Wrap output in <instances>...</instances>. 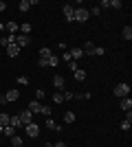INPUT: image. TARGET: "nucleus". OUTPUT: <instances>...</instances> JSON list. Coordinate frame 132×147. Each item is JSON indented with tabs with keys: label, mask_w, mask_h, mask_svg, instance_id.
I'll list each match as a JSON object with an SVG mask.
<instances>
[{
	"label": "nucleus",
	"mask_w": 132,
	"mask_h": 147,
	"mask_svg": "<svg viewBox=\"0 0 132 147\" xmlns=\"http://www.w3.org/2000/svg\"><path fill=\"white\" fill-rule=\"evenodd\" d=\"M9 125H11V127H16V129H18V127H22V123H20V119H18V117H11Z\"/></svg>",
	"instance_id": "26"
},
{
	"label": "nucleus",
	"mask_w": 132,
	"mask_h": 147,
	"mask_svg": "<svg viewBox=\"0 0 132 147\" xmlns=\"http://www.w3.org/2000/svg\"><path fill=\"white\" fill-rule=\"evenodd\" d=\"M68 68H70V70H73V73H75V70H77V68H79V66H77V61L73 59V61H68Z\"/></svg>",
	"instance_id": "35"
},
{
	"label": "nucleus",
	"mask_w": 132,
	"mask_h": 147,
	"mask_svg": "<svg viewBox=\"0 0 132 147\" xmlns=\"http://www.w3.org/2000/svg\"><path fill=\"white\" fill-rule=\"evenodd\" d=\"M53 103H64V94L62 92H55V94H53Z\"/></svg>",
	"instance_id": "28"
},
{
	"label": "nucleus",
	"mask_w": 132,
	"mask_h": 147,
	"mask_svg": "<svg viewBox=\"0 0 132 147\" xmlns=\"http://www.w3.org/2000/svg\"><path fill=\"white\" fill-rule=\"evenodd\" d=\"M18 119H20V123H22V125H29V123H33V114L29 110H22L18 114Z\"/></svg>",
	"instance_id": "6"
},
{
	"label": "nucleus",
	"mask_w": 132,
	"mask_h": 147,
	"mask_svg": "<svg viewBox=\"0 0 132 147\" xmlns=\"http://www.w3.org/2000/svg\"><path fill=\"white\" fill-rule=\"evenodd\" d=\"M16 44H18L20 49L29 46V44H31V35H22V33H18V35H16Z\"/></svg>",
	"instance_id": "4"
},
{
	"label": "nucleus",
	"mask_w": 132,
	"mask_h": 147,
	"mask_svg": "<svg viewBox=\"0 0 132 147\" xmlns=\"http://www.w3.org/2000/svg\"><path fill=\"white\" fill-rule=\"evenodd\" d=\"M0 31L5 33V31H7V24H2V22H0Z\"/></svg>",
	"instance_id": "40"
},
{
	"label": "nucleus",
	"mask_w": 132,
	"mask_h": 147,
	"mask_svg": "<svg viewBox=\"0 0 132 147\" xmlns=\"http://www.w3.org/2000/svg\"><path fill=\"white\" fill-rule=\"evenodd\" d=\"M121 110H132V99L130 97H123V99H121Z\"/></svg>",
	"instance_id": "15"
},
{
	"label": "nucleus",
	"mask_w": 132,
	"mask_h": 147,
	"mask_svg": "<svg viewBox=\"0 0 132 147\" xmlns=\"http://www.w3.org/2000/svg\"><path fill=\"white\" fill-rule=\"evenodd\" d=\"M123 40H126V42H130V40H132V26L130 24L123 29Z\"/></svg>",
	"instance_id": "22"
},
{
	"label": "nucleus",
	"mask_w": 132,
	"mask_h": 147,
	"mask_svg": "<svg viewBox=\"0 0 132 147\" xmlns=\"http://www.w3.org/2000/svg\"><path fill=\"white\" fill-rule=\"evenodd\" d=\"M93 55H97V57L106 55V49H104V46H95V53H93Z\"/></svg>",
	"instance_id": "30"
},
{
	"label": "nucleus",
	"mask_w": 132,
	"mask_h": 147,
	"mask_svg": "<svg viewBox=\"0 0 132 147\" xmlns=\"http://www.w3.org/2000/svg\"><path fill=\"white\" fill-rule=\"evenodd\" d=\"M53 147H66V143H64V141H57V143H55Z\"/></svg>",
	"instance_id": "38"
},
{
	"label": "nucleus",
	"mask_w": 132,
	"mask_h": 147,
	"mask_svg": "<svg viewBox=\"0 0 132 147\" xmlns=\"http://www.w3.org/2000/svg\"><path fill=\"white\" fill-rule=\"evenodd\" d=\"M51 112H53V110H51V105H42V114H44L46 119L51 117Z\"/></svg>",
	"instance_id": "32"
},
{
	"label": "nucleus",
	"mask_w": 132,
	"mask_h": 147,
	"mask_svg": "<svg viewBox=\"0 0 132 147\" xmlns=\"http://www.w3.org/2000/svg\"><path fill=\"white\" fill-rule=\"evenodd\" d=\"M26 127V134L31 136V138H35V136L40 134V125H35V123H29V125H24Z\"/></svg>",
	"instance_id": "8"
},
{
	"label": "nucleus",
	"mask_w": 132,
	"mask_h": 147,
	"mask_svg": "<svg viewBox=\"0 0 132 147\" xmlns=\"http://www.w3.org/2000/svg\"><path fill=\"white\" fill-rule=\"evenodd\" d=\"M53 86H55V90H64V86H66V81H64V77H60V75H55L53 77Z\"/></svg>",
	"instance_id": "10"
},
{
	"label": "nucleus",
	"mask_w": 132,
	"mask_h": 147,
	"mask_svg": "<svg viewBox=\"0 0 132 147\" xmlns=\"http://www.w3.org/2000/svg\"><path fill=\"white\" fill-rule=\"evenodd\" d=\"M7 33H9V35H18L20 33V24L18 22H7Z\"/></svg>",
	"instance_id": "9"
},
{
	"label": "nucleus",
	"mask_w": 132,
	"mask_h": 147,
	"mask_svg": "<svg viewBox=\"0 0 132 147\" xmlns=\"http://www.w3.org/2000/svg\"><path fill=\"white\" fill-rule=\"evenodd\" d=\"M62 59H64V61H73V57H70V53H68V51H64V55H62Z\"/></svg>",
	"instance_id": "36"
},
{
	"label": "nucleus",
	"mask_w": 132,
	"mask_h": 147,
	"mask_svg": "<svg viewBox=\"0 0 132 147\" xmlns=\"http://www.w3.org/2000/svg\"><path fill=\"white\" fill-rule=\"evenodd\" d=\"M108 7H110V9H121V7H123V2H121V0H110V2H108Z\"/></svg>",
	"instance_id": "25"
},
{
	"label": "nucleus",
	"mask_w": 132,
	"mask_h": 147,
	"mask_svg": "<svg viewBox=\"0 0 132 147\" xmlns=\"http://www.w3.org/2000/svg\"><path fill=\"white\" fill-rule=\"evenodd\" d=\"M44 147H53V143H44Z\"/></svg>",
	"instance_id": "42"
},
{
	"label": "nucleus",
	"mask_w": 132,
	"mask_h": 147,
	"mask_svg": "<svg viewBox=\"0 0 132 147\" xmlns=\"http://www.w3.org/2000/svg\"><path fill=\"white\" fill-rule=\"evenodd\" d=\"M20 33H22V35H31V24H29V22H22V26H20Z\"/></svg>",
	"instance_id": "19"
},
{
	"label": "nucleus",
	"mask_w": 132,
	"mask_h": 147,
	"mask_svg": "<svg viewBox=\"0 0 132 147\" xmlns=\"http://www.w3.org/2000/svg\"><path fill=\"white\" fill-rule=\"evenodd\" d=\"M9 121H11V117H9L7 112H0V125L5 127V125H9Z\"/></svg>",
	"instance_id": "20"
},
{
	"label": "nucleus",
	"mask_w": 132,
	"mask_h": 147,
	"mask_svg": "<svg viewBox=\"0 0 132 147\" xmlns=\"http://www.w3.org/2000/svg\"><path fill=\"white\" fill-rule=\"evenodd\" d=\"M68 53H70V57H73L75 61H77V59H82V57H84V51H82V49H77V46H75V49H70Z\"/></svg>",
	"instance_id": "13"
},
{
	"label": "nucleus",
	"mask_w": 132,
	"mask_h": 147,
	"mask_svg": "<svg viewBox=\"0 0 132 147\" xmlns=\"http://www.w3.org/2000/svg\"><path fill=\"white\" fill-rule=\"evenodd\" d=\"M2 11H7V2H0V13Z\"/></svg>",
	"instance_id": "39"
},
{
	"label": "nucleus",
	"mask_w": 132,
	"mask_h": 147,
	"mask_svg": "<svg viewBox=\"0 0 132 147\" xmlns=\"http://www.w3.org/2000/svg\"><path fill=\"white\" fill-rule=\"evenodd\" d=\"M64 123H75V112H66V114H64Z\"/></svg>",
	"instance_id": "23"
},
{
	"label": "nucleus",
	"mask_w": 132,
	"mask_h": 147,
	"mask_svg": "<svg viewBox=\"0 0 132 147\" xmlns=\"http://www.w3.org/2000/svg\"><path fill=\"white\" fill-rule=\"evenodd\" d=\"M114 94H117V97H128V94H130V84H117V86H114Z\"/></svg>",
	"instance_id": "2"
},
{
	"label": "nucleus",
	"mask_w": 132,
	"mask_h": 147,
	"mask_svg": "<svg viewBox=\"0 0 132 147\" xmlns=\"http://www.w3.org/2000/svg\"><path fill=\"white\" fill-rule=\"evenodd\" d=\"M46 61H49V66H51V68H55L57 64H60V57H57V55H51Z\"/></svg>",
	"instance_id": "24"
},
{
	"label": "nucleus",
	"mask_w": 132,
	"mask_h": 147,
	"mask_svg": "<svg viewBox=\"0 0 132 147\" xmlns=\"http://www.w3.org/2000/svg\"><path fill=\"white\" fill-rule=\"evenodd\" d=\"M62 11H64V18L68 20V22H75V7L73 5H64Z\"/></svg>",
	"instance_id": "3"
},
{
	"label": "nucleus",
	"mask_w": 132,
	"mask_h": 147,
	"mask_svg": "<svg viewBox=\"0 0 132 147\" xmlns=\"http://www.w3.org/2000/svg\"><path fill=\"white\" fill-rule=\"evenodd\" d=\"M44 97H46V92H44L42 88H38V90H35V101H42Z\"/></svg>",
	"instance_id": "29"
},
{
	"label": "nucleus",
	"mask_w": 132,
	"mask_h": 147,
	"mask_svg": "<svg viewBox=\"0 0 132 147\" xmlns=\"http://www.w3.org/2000/svg\"><path fill=\"white\" fill-rule=\"evenodd\" d=\"M18 86H26V84H29V77H24V75H22V77H18Z\"/></svg>",
	"instance_id": "31"
},
{
	"label": "nucleus",
	"mask_w": 132,
	"mask_h": 147,
	"mask_svg": "<svg viewBox=\"0 0 132 147\" xmlns=\"http://www.w3.org/2000/svg\"><path fill=\"white\" fill-rule=\"evenodd\" d=\"M2 97H5V101H7V103H13V101H18V99H20V92L16 90V88H11V90H9V92H5Z\"/></svg>",
	"instance_id": "5"
},
{
	"label": "nucleus",
	"mask_w": 132,
	"mask_h": 147,
	"mask_svg": "<svg viewBox=\"0 0 132 147\" xmlns=\"http://www.w3.org/2000/svg\"><path fill=\"white\" fill-rule=\"evenodd\" d=\"M11 145H13V147H22V138L13 134V136H11Z\"/></svg>",
	"instance_id": "27"
},
{
	"label": "nucleus",
	"mask_w": 132,
	"mask_h": 147,
	"mask_svg": "<svg viewBox=\"0 0 132 147\" xmlns=\"http://www.w3.org/2000/svg\"><path fill=\"white\" fill-rule=\"evenodd\" d=\"M62 94H64V101H70V99H73V94H75V92H68V90H64Z\"/></svg>",
	"instance_id": "34"
},
{
	"label": "nucleus",
	"mask_w": 132,
	"mask_h": 147,
	"mask_svg": "<svg viewBox=\"0 0 132 147\" xmlns=\"http://www.w3.org/2000/svg\"><path fill=\"white\" fill-rule=\"evenodd\" d=\"M18 53H20V46H18V44H9V46H7V55H9V57H16Z\"/></svg>",
	"instance_id": "12"
},
{
	"label": "nucleus",
	"mask_w": 132,
	"mask_h": 147,
	"mask_svg": "<svg viewBox=\"0 0 132 147\" xmlns=\"http://www.w3.org/2000/svg\"><path fill=\"white\" fill-rule=\"evenodd\" d=\"M82 51H84V55H93V53H95V44L93 42H86L82 46Z\"/></svg>",
	"instance_id": "14"
},
{
	"label": "nucleus",
	"mask_w": 132,
	"mask_h": 147,
	"mask_svg": "<svg viewBox=\"0 0 132 147\" xmlns=\"http://www.w3.org/2000/svg\"><path fill=\"white\" fill-rule=\"evenodd\" d=\"M26 110L31 112V114H42V103H40V101H35V99H33L31 103H29V108H26Z\"/></svg>",
	"instance_id": "7"
},
{
	"label": "nucleus",
	"mask_w": 132,
	"mask_h": 147,
	"mask_svg": "<svg viewBox=\"0 0 132 147\" xmlns=\"http://www.w3.org/2000/svg\"><path fill=\"white\" fill-rule=\"evenodd\" d=\"M18 7H20V11H29L33 5H31V0H20V5H18Z\"/></svg>",
	"instance_id": "18"
},
{
	"label": "nucleus",
	"mask_w": 132,
	"mask_h": 147,
	"mask_svg": "<svg viewBox=\"0 0 132 147\" xmlns=\"http://www.w3.org/2000/svg\"><path fill=\"white\" fill-rule=\"evenodd\" d=\"M88 18H90V11L86 7H77L75 9V22H86Z\"/></svg>",
	"instance_id": "1"
},
{
	"label": "nucleus",
	"mask_w": 132,
	"mask_h": 147,
	"mask_svg": "<svg viewBox=\"0 0 132 147\" xmlns=\"http://www.w3.org/2000/svg\"><path fill=\"white\" fill-rule=\"evenodd\" d=\"M0 136H2V125H0Z\"/></svg>",
	"instance_id": "43"
},
{
	"label": "nucleus",
	"mask_w": 132,
	"mask_h": 147,
	"mask_svg": "<svg viewBox=\"0 0 132 147\" xmlns=\"http://www.w3.org/2000/svg\"><path fill=\"white\" fill-rule=\"evenodd\" d=\"M38 66L40 68H49V61H46V59H38Z\"/></svg>",
	"instance_id": "37"
},
{
	"label": "nucleus",
	"mask_w": 132,
	"mask_h": 147,
	"mask_svg": "<svg viewBox=\"0 0 132 147\" xmlns=\"http://www.w3.org/2000/svg\"><path fill=\"white\" fill-rule=\"evenodd\" d=\"M51 55H53V51H51V49H46V46L40 49V59H49Z\"/></svg>",
	"instance_id": "16"
},
{
	"label": "nucleus",
	"mask_w": 132,
	"mask_h": 147,
	"mask_svg": "<svg viewBox=\"0 0 132 147\" xmlns=\"http://www.w3.org/2000/svg\"><path fill=\"white\" fill-rule=\"evenodd\" d=\"M44 125H46V127H49V129H53V132H62V125H57V123L55 121H53V119H46V121H44Z\"/></svg>",
	"instance_id": "11"
},
{
	"label": "nucleus",
	"mask_w": 132,
	"mask_h": 147,
	"mask_svg": "<svg viewBox=\"0 0 132 147\" xmlns=\"http://www.w3.org/2000/svg\"><path fill=\"white\" fill-rule=\"evenodd\" d=\"M130 127H132V121H121V129H123V132H128Z\"/></svg>",
	"instance_id": "33"
},
{
	"label": "nucleus",
	"mask_w": 132,
	"mask_h": 147,
	"mask_svg": "<svg viewBox=\"0 0 132 147\" xmlns=\"http://www.w3.org/2000/svg\"><path fill=\"white\" fill-rule=\"evenodd\" d=\"M2 134H5V136H9V138H11V136L16 134V127H11V125H5V127H2Z\"/></svg>",
	"instance_id": "21"
},
{
	"label": "nucleus",
	"mask_w": 132,
	"mask_h": 147,
	"mask_svg": "<svg viewBox=\"0 0 132 147\" xmlns=\"http://www.w3.org/2000/svg\"><path fill=\"white\" fill-rule=\"evenodd\" d=\"M73 75H75V81H84L86 79V70H82V68H77Z\"/></svg>",
	"instance_id": "17"
},
{
	"label": "nucleus",
	"mask_w": 132,
	"mask_h": 147,
	"mask_svg": "<svg viewBox=\"0 0 132 147\" xmlns=\"http://www.w3.org/2000/svg\"><path fill=\"white\" fill-rule=\"evenodd\" d=\"M0 103H7V101H5V97H2V94H0Z\"/></svg>",
	"instance_id": "41"
}]
</instances>
